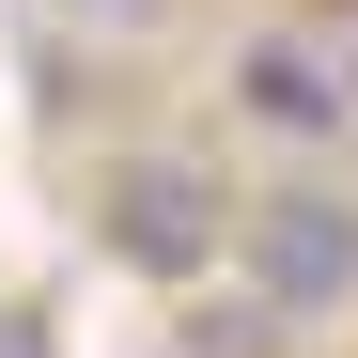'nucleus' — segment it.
<instances>
[{
  "instance_id": "f257e3e1",
  "label": "nucleus",
  "mask_w": 358,
  "mask_h": 358,
  "mask_svg": "<svg viewBox=\"0 0 358 358\" xmlns=\"http://www.w3.org/2000/svg\"><path fill=\"white\" fill-rule=\"evenodd\" d=\"M94 234H109V265H141V280H203V265L234 250V187H218L203 156L141 141V156L94 171Z\"/></svg>"
},
{
  "instance_id": "f03ea898",
  "label": "nucleus",
  "mask_w": 358,
  "mask_h": 358,
  "mask_svg": "<svg viewBox=\"0 0 358 358\" xmlns=\"http://www.w3.org/2000/svg\"><path fill=\"white\" fill-rule=\"evenodd\" d=\"M234 265H250V312L265 327H312L358 296V203L343 187H265L234 203Z\"/></svg>"
},
{
  "instance_id": "7ed1b4c3",
  "label": "nucleus",
  "mask_w": 358,
  "mask_h": 358,
  "mask_svg": "<svg viewBox=\"0 0 358 358\" xmlns=\"http://www.w3.org/2000/svg\"><path fill=\"white\" fill-rule=\"evenodd\" d=\"M234 109H250L265 141H343L358 125V94H343V63L312 31H250V47H234Z\"/></svg>"
},
{
  "instance_id": "20e7f679",
  "label": "nucleus",
  "mask_w": 358,
  "mask_h": 358,
  "mask_svg": "<svg viewBox=\"0 0 358 358\" xmlns=\"http://www.w3.org/2000/svg\"><path fill=\"white\" fill-rule=\"evenodd\" d=\"M47 16L94 31V47H125V31H156V16H171V0H47Z\"/></svg>"
},
{
  "instance_id": "39448f33",
  "label": "nucleus",
  "mask_w": 358,
  "mask_h": 358,
  "mask_svg": "<svg viewBox=\"0 0 358 358\" xmlns=\"http://www.w3.org/2000/svg\"><path fill=\"white\" fill-rule=\"evenodd\" d=\"M0 358H63V343H47V312H0Z\"/></svg>"
},
{
  "instance_id": "423d86ee",
  "label": "nucleus",
  "mask_w": 358,
  "mask_h": 358,
  "mask_svg": "<svg viewBox=\"0 0 358 358\" xmlns=\"http://www.w3.org/2000/svg\"><path fill=\"white\" fill-rule=\"evenodd\" d=\"M312 47H327V63H343V94H358V0H343V16H327Z\"/></svg>"
}]
</instances>
